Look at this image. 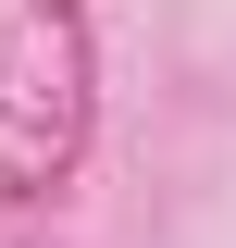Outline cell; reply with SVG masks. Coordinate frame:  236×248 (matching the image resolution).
<instances>
[{
  "instance_id": "6da1fadb",
  "label": "cell",
  "mask_w": 236,
  "mask_h": 248,
  "mask_svg": "<svg viewBox=\"0 0 236 248\" xmlns=\"http://www.w3.org/2000/svg\"><path fill=\"white\" fill-rule=\"evenodd\" d=\"M100 37L87 0H0V211H37L87 174Z\"/></svg>"
}]
</instances>
